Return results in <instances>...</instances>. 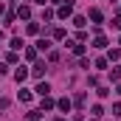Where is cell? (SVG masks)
Here are the masks:
<instances>
[{"label": "cell", "instance_id": "obj_1", "mask_svg": "<svg viewBox=\"0 0 121 121\" xmlns=\"http://www.w3.org/2000/svg\"><path fill=\"white\" fill-rule=\"evenodd\" d=\"M70 11H73V0H68L65 6H59V17H62V20H68V14H70Z\"/></svg>", "mask_w": 121, "mask_h": 121}, {"label": "cell", "instance_id": "obj_2", "mask_svg": "<svg viewBox=\"0 0 121 121\" xmlns=\"http://www.w3.org/2000/svg\"><path fill=\"white\" fill-rule=\"evenodd\" d=\"M48 90H51L48 82H39V85H37V93H39V96H48Z\"/></svg>", "mask_w": 121, "mask_h": 121}, {"label": "cell", "instance_id": "obj_3", "mask_svg": "<svg viewBox=\"0 0 121 121\" xmlns=\"http://www.w3.org/2000/svg\"><path fill=\"white\" fill-rule=\"evenodd\" d=\"M51 107H54V99H48V96H42V113H45V110H51Z\"/></svg>", "mask_w": 121, "mask_h": 121}, {"label": "cell", "instance_id": "obj_4", "mask_svg": "<svg viewBox=\"0 0 121 121\" xmlns=\"http://www.w3.org/2000/svg\"><path fill=\"white\" fill-rule=\"evenodd\" d=\"M17 14H20L23 20H28V17H31V9H28V6H20V11H17Z\"/></svg>", "mask_w": 121, "mask_h": 121}, {"label": "cell", "instance_id": "obj_5", "mask_svg": "<svg viewBox=\"0 0 121 121\" xmlns=\"http://www.w3.org/2000/svg\"><path fill=\"white\" fill-rule=\"evenodd\" d=\"M56 107H59V110H65V113H68V110H70V101H68V99H59V101H56Z\"/></svg>", "mask_w": 121, "mask_h": 121}, {"label": "cell", "instance_id": "obj_6", "mask_svg": "<svg viewBox=\"0 0 121 121\" xmlns=\"http://www.w3.org/2000/svg\"><path fill=\"white\" fill-rule=\"evenodd\" d=\"M26 76H28V70H26V68H20V70H17V73H14V79H17V82H23V79H26Z\"/></svg>", "mask_w": 121, "mask_h": 121}, {"label": "cell", "instance_id": "obj_7", "mask_svg": "<svg viewBox=\"0 0 121 121\" xmlns=\"http://www.w3.org/2000/svg\"><path fill=\"white\" fill-rule=\"evenodd\" d=\"M85 99H87V96H85V93H79V96L73 99V104H76V107H85Z\"/></svg>", "mask_w": 121, "mask_h": 121}, {"label": "cell", "instance_id": "obj_8", "mask_svg": "<svg viewBox=\"0 0 121 121\" xmlns=\"http://www.w3.org/2000/svg\"><path fill=\"white\" fill-rule=\"evenodd\" d=\"M90 113H93V116H96V118H101V116H104V107H101V104H96V107H93Z\"/></svg>", "mask_w": 121, "mask_h": 121}, {"label": "cell", "instance_id": "obj_9", "mask_svg": "<svg viewBox=\"0 0 121 121\" xmlns=\"http://www.w3.org/2000/svg\"><path fill=\"white\" fill-rule=\"evenodd\" d=\"M90 20H93V23H101V11H99V9H93V11H90Z\"/></svg>", "mask_w": 121, "mask_h": 121}, {"label": "cell", "instance_id": "obj_10", "mask_svg": "<svg viewBox=\"0 0 121 121\" xmlns=\"http://www.w3.org/2000/svg\"><path fill=\"white\" fill-rule=\"evenodd\" d=\"M11 48H14V51H20V48H23V39H20V37H14V39H11Z\"/></svg>", "mask_w": 121, "mask_h": 121}, {"label": "cell", "instance_id": "obj_11", "mask_svg": "<svg viewBox=\"0 0 121 121\" xmlns=\"http://www.w3.org/2000/svg\"><path fill=\"white\" fill-rule=\"evenodd\" d=\"M104 45H107V39H104V37H96V42H93V48H104Z\"/></svg>", "mask_w": 121, "mask_h": 121}, {"label": "cell", "instance_id": "obj_12", "mask_svg": "<svg viewBox=\"0 0 121 121\" xmlns=\"http://www.w3.org/2000/svg\"><path fill=\"white\" fill-rule=\"evenodd\" d=\"M37 48H39V51H48V48H51V42H48V39H39V42H37Z\"/></svg>", "mask_w": 121, "mask_h": 121}, {"label": "cell", "instance_id": "obj_13", "mask_svg": "<svg viewBox=\"0 0 121 121\" xmlns=\"http://www.w3.org/2000/svg\"><path fill=\"white\" fill-rule=\"evenodd\" d=\"M42 73H45V65H42V62H39V65H34V76H42Z\"/></svg>", "mask_w": 121, "mask_h": 121}, {"label": "cell", "instance_id": "obj_14", "mask_svg": "<svg viewBox=\"0 0 121 121\" xmlns=\"http://www.w3.org/2000/svg\"><path fill=\"white\" fill-rule=\"evenodd\" d=\"M39 116H42V110H31V113H28V121H37Z\"/></svg>", "mask_w": 121, "mask_h": 121}, {"label": "cell", "instance_id": "obj_15", "mask_svg": "<svg viewBox=\"0 0 121 121\" xmlns=\"http://www.w3.org/2000/svg\"><path fill=\"white\" fill-rule=\"evenodd\" d=\"M20 101H26V104H28V101H31V93H28V90H20Z\"/></svg>", "mask_w": 121, "mask_h": 121}, {"label": "cell", "instance_id": "obj_16", "mask_svg": "<svg viewBox=\"0 0 121 121\" xmlns=\"http://www.w3.org/2000/svg\"><path fill=\"white\" fill-rule=\"evenodd\" d=\"M110 59H121V51H118V48H113V51H110Z\"/></svg>", "mask_w": 121, "mask_h": 121}, {"label": "cell", "instance_id": "obj_17", "mask_svg": "<svg viewBox=\"0 0 121 121\" xmlns=\"http://www.w3.org/2000/svg\"><path fill=\"white\" fill-rule=\"evenodd\" d=\"M113 116H121V104H116V107H113Z\"/></svg>", "mask_w": 121, "mask_h": 121}, {"label": "cell", "instance_id": "obj_18", "mask_svg": "<svg viewBox=\"0 0 121 121\" xmlns=\"http://www.w3.org/2000/svg\"><path fill=\"white\" fill-rule=\"evenodd\" d=\"M113 26H116V28L121 31V17H116V20H113Z\"/></svg>", "mask_w": 121, "mask_h": 121}, {"label": "cell", "instance_id": "obj_19", "mask_svg": "<svg viewBox=\"0 0 121 121\" xmlns=\"http://www.w3.org/2000/svg\"><path fill=\"white\" fill-rule=\"evenodd\" d=\"M116 93H118V96H121V85H118V87H116Z\"/></svg>", "mask_w": 121, "mask_h": 121}, {"label": "cell", "instance_id": "obj_20", "mask_svg": "<svg viewBox=\"0 0 121 121\" xmlns=\"http://www.w3.org/2000/svg\"><path fill=\"white\" fill-rule=\"evenodd\" d=\"M37 3H42V6H45V0H37Z\"/></svg>", "mask_w": 121, "mask_h": 121}, {"label": "cell", "instance_id": "obj_21", "mask_svg": "<svg viewBox=\"0 0 121 121\" xmlns=\"http://www.w3.org/2000/svg\"><path fill=\"white\" fill-rule=\"evenodd\" d=\"M54 3H62V0H54Z\"/></svg>", "mask_w": 121, "mask_h": 121}]
</instances>
